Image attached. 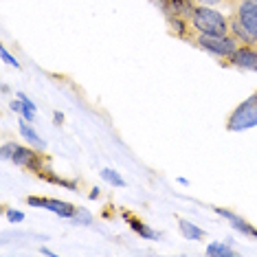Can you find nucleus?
I'll list each match as a JSON object with an SVG mask.
<instances>
[{"label":"nucleus","instance_id":"obj_1","mask_svg":"<svg viewBox=\"0 0 257 257\" xmlns=\"http://www.w3.org/2000/svg\"><path fill=\"white\" fill-rule=\"evenodd\" d=\"M189 25L196 33L207 36H226L231 31V18L207 5H194L189 14Z\"/></svg>","mask_w":257,"mask_h":257},{"label":"nucleus","instance_id":"obj_20","mask_svg":"<svg viewBox=\"0 0 257 257\" xmlns=\"http://www.w3.org/2000/svg\"><path fill=\"white\" fill-rule=\"evenodd\" d=\"M11 108H14L16 112H22V108H25V103H22V101H16V99H14V101H11Z\"/></svg>","mask_w":257,"mask_h":257},{"label":"nucleus","instance_id":"obj_6","mask_svg":"<svg viewBox=\"0 0 257 257\" xmlns=\"http://www.w3.org/2000/svg\"><path fill=\"white\" fill-rule=\"evenodd\" d=\"M235 18L257 40V5L250 3V0H242L235 9Z\"/></svg>","mask_w":257,"mask_h":257},{"label":"nucleus","instance_id":"obj_4","mask_svg":"<svg viewBox=\"0 0 257 257\" xmlns=\"http://www.w3.org/2000/svg\"><path fill=\"white\" fill-rule=\"evenodd\" d=\"M257 123V95L250 97L248 101H244L235 112H233L229 127L231 130H244V127H250Z\"/></svg>","mask_w":257,"mask_h":257},{"label":"nucleus","instance_id":"obj_23","mask_svg":"<svg viewBox=\"0 0 257 257\" xmlns=\"http://www.w3.org/2000/svg\"><path fill=\"white\" fill-rule=\"evenodd\" d=\"M161 3H163V0H161Z\"/></svg>","mask_w":257,"mask_h":257},{"label":"nucleus","instance_id":"obj_2","mask_svg":"<svg viewBox=\"0 0 257 257\" xmlns=\"http://www.w3.org/2000/svg\"><path fill=\"white\" fill-rule=\"evenodd\" d=\"M194 42L200 46L202 51H207V53H211L215 57H224V60H229V57L237 51V46H239V42L231 36V33H226V36H207V33H196Z\"/></svg>","mask_w":257,"mask_h":257},{"label":"nucleus","instance_id":"obj_22","mask_svg":"<svg viewBox=\"0 0 257 257\" xmlns=\"http://www.w3.org/2000/svg\"><path fill=\"white\" fill-rule=\"evenodd\" d=\"M255 46H257V42H255Z\"/></svg>","mask_w":257,"mask_h":257},{"label":"nucleus","instance_id":"obj_18","mask_svg":"<svg viewBox=\"0 0 257 257\" xmlns=\"http://www.w3.org/2000/svg\"><path fill=\"white\" fill-rule=\"evenodd\" d=\"M191 5H207V7H213V5H220L224 0H189Z\"/></svg>","mask_w":257,"mask_h":257},{"label":"nucleus","instance_id":"obj_13","mask_svg":"<svg viewBox=\"0 0 257 257\" xmlns=\"http://www.w3.org/2000/svg\"><path fill=\"white\" fill-rule=\"evenodd\" d=\"M18 97L22 99V103H25V108H22V114H25V119L27 121H33V119H36V106H33V103L29 101L25 95H18Z\"/></svg>","mask_w":257,"mask_h":257},{"label":"nucleus","instance_id":"obj_11","mask_svg":"<svg viewBox=\"0 0 257 257\" xmlns=\"http://www.w3.org/2000/svg\"><path fill=\"white\" fill-rule=\"evenodd\" d=\"M180 231H183V235L185 237H191V239H200L204 237V233L200 229H196L191 222H187V220H180Z\"/></svg>","mask_w":257,"mask_h":257},{"label":"nucleus","instance_id":"obj_15","mask_svg":"<svg viewBox=\"0 0 257 257\" xmlns=\"http://www.w3.org/2000/svg\"><path fill=\"white\" fill-rule=\"evenodd\" d=\"M101 174H103V178H106V180H110V183H112V185H119V187L123 185V180H121L119 176H116V174L112 172V169H103Z\"/></svg>","mask_w":257,"mask_h":257},{"label":"nucleus","instance_id":"obj_17","mask_svg":"<svg viewBox=\"0 0 257 257\" xmlns=\"http://www.w3.org/2000/svg\"><path fill=\"white\" fill-rule=\"evenodd\" d=\"M71 220H75V222H90V215L86 213V211H81V209H77Z\"/></svg>","mask_w":257,"mask_h":257},{"label":"nucleus","instance_id":"obj_3","mask_svg":"<svg viewBox=\"0 0 257 257\" xmlns=\"http://www.w3.org/2000/svg\"><path fill=\"white\" fill-rule=\"evenodd\" d=\"M3 156H5V159H11L16 165H20V167L33 169V172H40V156L33 150H27V148H22V145H16V143H5Z\"/></svg>","mask_w":257,"mask_h":257},{"label":"nucleus","instance_id":"obj_9","mask_svg":"<svg viewBox=\"0 0 257 257\" xmlns=\"http://www.w3.org/2000/svg\"><path fill=\"white\" fill-rule=\"evenodd\" d=\"M215 211H218L220 215H224L226 220H231L233 222V226H235V229H239V231H244V233H248V235H257V231L253 229V226L248 224L246 220H242V218H237V215H233V213H229V211H224V209H215Z\"/></svg>","mask_w":257,"mask_h":257},{"label":"nucleus","instance_id":"obj_19","mask_svg":"<svg viewBox=\"0 0 257 257\" xmlns=\"http://www.w3.org/2000/svg\"><path fill=\"white\" fill-rule=\"evenodd\" d=\"M7 218L11 222H22V220H25V215H22L20 211H7Z\"/></svg>","mask_w":257,"mask_h":257},{"label":"nucleus","instance_id":"obj_8","mask_svg":"<svg viewBox=\"0 0 257 257\" xmlns=\"http://www.w3.org/2000/svg\"><path fill=\"white\" fill-rule=\"evenodd\" d=\"M229 33H231V36L237 40L239 44H255V42H257V40H255L253 36H250V33L246 31V29H244L242 25H239V20L235 18V16H233V18H231V31H229Z\"/></svg>","mask_w":257,"mask_h":257},{"label":"nucleus","instance_id":"obj_12","mask_svg":"<svg viewBox=\"0 0 257 257\" xmlns=\"http://www.w3.org/2000/svg\"><path fill=\"white\" fill-rule=\"evenodd\" d=\"M207 255H235V250L224 246V244H220V242H213L207 246Z\"/></svg>","mask_w":257,"mask_h":257},{"label":"nucleus","instance_id":"obj_10","mask_svg":"<svg viewBox=\"0 0 257 257\" xmlns=\"http://www.w3.org/2000/svg\"><path fill=\"white\" fill-rule=\"evenodd\" d=\"M20 134L27 139V141H31L33 145H38V148H44V145H46L42 139H40V134L33 130V127H29L27 123H20Z\"/></svg>","mask_w":257,"mask_h":257},{"label":"nucleus","instance_id":"obj_14","mask_svg":"<svg viewBox=\"0 0 257 257\" xmlns=\"http://www.w3.org/2000/svg\"><path fill=\"white\" fill-rule=\"evenodd\" d=\"M0 57H3V60H5V62H7V64H11V66L20 68V62H18V60H16V57H14V55H11V53H9V51H7V49H0Z\"/></svg>","mask_w":257,"mask_h":257},{"label":"nucleus","instance_id":"obj_7","mask_svg":"<svg viewBox=\"0 0 257 257\" xmlns=\"http://www.w3.org/2000/svg\"><path fill=\"white\" fill-rule=\"evenodd\" d=\"M29 204H40L42 209L55 211L62 218H73L75 211H77V207H73V204H66L62 200H49V198H29Z\"/></svg>","mask_w":257,"mask_h":257},{"label":"nucleus","instance_id":"obj_21","mask_svg":"<svg viewBox=\"0 0 257 257\" xmlns=\"http://www.w3.org/2000/svg\"><path fill=\"white\" fill-rule=\"evenodd\" d=\"M250 3H255V5H257V0H250Z\"/></svg>","mask_w":257,"mask_h":257},{"label":"nucleus","instance_id":"obj_16","mask_svg":"<svg viewBox=\"0 0 257 257\" xmlns=\"http://www.w3.org/2000/svg\"><path fill=\"white\" fill-rule=\"evenodd\" d=\"M132 229H134V231H139V233H143L145 237H154V233H152L150 229H145L143 222H132Z\"/></svg>","mask_w":257,"mask_h":257},{"label":"nucleus","instance_id":"obj_5","mask_svg":"<svg viewBox=\"0 0 257 257\" xmlns=\"http://www.w3.org/2000/svg\"><path fill=\"white\" fill-rule=\"evenodd\" d=\"M233 66L242 68V71H253L257 73V46L255 44H239L237 51L229 57Z\"/></svg>","mask_w":257,"mask_h":257}]
</instances>
